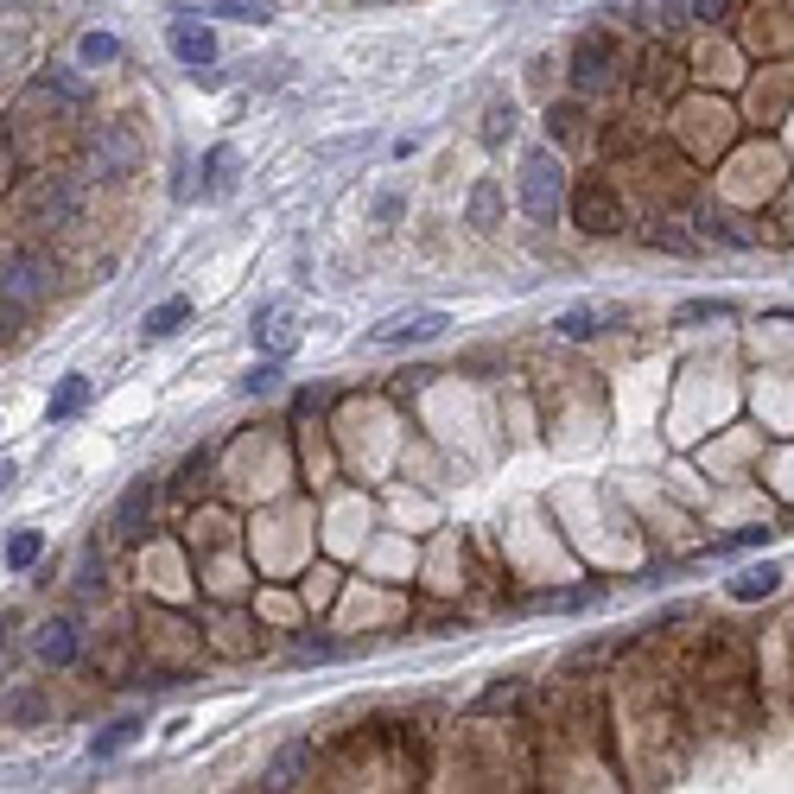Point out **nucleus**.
<instances>
[{"label": "nucleus", "instance_id": "obj_21", "mask_svg": "<svg viewBox=\"0 0 794 794\" xmlns=\"http://www.w3.org/2000/svg\"><path fill=\"white\" fill-rule=\"evenodd\" d=\"M578 121H585V115H578L573 103H566V109L553 103V109H546V134H553V141L566 146V141H578Z\"/></svg>", "mask_w": 794, "mask_h": 794}, {"label": "nucleus", "instance_id": "obj_3", "mask_svg": "<svg viewBox=\"0 0 794 794\" xmlns=\"http://www.w3.org/2000/svg\"><path fill=\"white\" fill-rule=\"evenodd\" d=\"M573 222L585 229V236H616L623 229V197L611 191V179H578L573 184Z\"/></svg>", "mask_w": 794, "mask_h": 794}, {"label": "nucleus", "instance_id": "obj_2", "mask_svg": "<svg viewBox=\"0 0 794 794\" xmlns=\"http://www.w3.org/2000/svg\"><path fill=\"white\" fill-rule=\"evenodd\" d=\"M623 83V58H616L611 33H585L573 45V89L578 96H611Z\"/></svg>", "mask_w": 794, "mask_h": 794}, {"label": "nucleus", "instance_id": "obj_12", "mask_svg": "<svg viewBox=\"0 0 794 794\" xmlns=\"http://www.w3.org/2000/svg\"><path fill=\"white\" fill-rule=\"evenodd\" d=\"M184 318H191V299H166V305H153V312H146L141 337H146V344H166V337H179V330H184Z\"/></svg>", "mask_w": 794, "mask_h": 794}, {"label": "nucleus", "instance_id": "obj_25", "mask_svg": "<svg viewBox=\"0 0 794 794\" xmlns=\"http://www.w3.org/2000/svg\"><path fill=\"white\" fill-rule=\"evenodd\" d=\"M731 7H737V0H693V20H706V26H724V20H731Z\"/></svg>", "mask_w": 794, "mask_h": 794}, {"label": "nucleus", "instance_id": "obj_15", "mask_svg": "<svg viewBox=\"0 0 794 794\" xmlns=\"http://www.w3.org/2000/svg\"><path fill=\"white\" fill-rule=\"evenodd\" d=\"M38 553H45V534H38V528H20V534L7 541V573H33Z\"/></svg>", "mask_w": 794, "mask_h": 794}, {"label": "nucleus", "instance_id": "obj_13", "mask_svg": "<svg viewBox=\"0 0 794 794\" xmlns=\"http://www.w3.org/2000/svg\"><path fill=\"white\" fill-rule=\"evenodd\" d=\"M204 172H210L204 179V197H229L236 191V146H210L204 153Z\"/></svg>", "mask_w": 794, "mask_h": 794}, {"label": "nucleus", "instance_id": "obj_8", "mask_svg": "<svg viewBox=\"0 0 794 794\" xmlns=\"http://www.w3.org/2000/svg\"><path fill=\"white\" fill-rule=\"evenodd\" d=\"M45 287H51V261H45V254H20V261L0 274V292H7V299H38Z\"/></svg>", "mask_w": 794, "mask_h": 794}, {"label": "nucleus", "instance_id": "obj_22", "mask_svg": "<svg viewBox=\"0 0 794 794\" xmlns=\"http://www.w3.org/2000/svg\"><path fill=\"white\" fill-rule=\"evenodd\" d=\"M7 719H13V724L45 719V693H33V686H26V693H13V699H7Z\"/></svg>", "mask_w": 794, "mask_h": 794}, {"label": "nucleus", "instance_id": "obj_19", "mask_svg": "<svg viewBox=\"0 0 794 794\" xmlns=\"http://www.w3.org/2000/svg\"><path fill=\"white\" fill-rule=\"evenodd\" d=\"M76 58H83V64H115V58H121V45H115L109 33H83V38H76Z\"/></svg>", "mask_w": 794, "mask_h": 794}, {"label": "nucleus", "instance_id": "obj_17", "mask_svg": "<svg viewBox=\"0 0 794 794\" xmlns=\"http://www.w3.org/2000/svg\"><path fill=\"white\" fill-rule=\"evenodd\" d=\"M553 330H560V337H598V330H604V312L573 305V312H560V318H553Z\"/></svg>", "mask_w": 794, "mask_h": 794}, {"label": "nucleus", "instance_id": "obj_11", "mask_svg": "<svg viewBox=\"0 0 794 794\" xmlns=\"http://www.w3.org/2000/svg\"><path fill=\"white\" fill-rule=\"evenodd\" d=\"M38 654H45L51 667H71V661H76V623H64V616H51V623L38 629Z\"/></svg>", "mask_w": 794, "mask_h": 794}, {"label": "nucleus", "instance_id": "obj_24", "mask_svg": "<svg viewBox=\"0 0 794 794\" xmlns=\"http://www.w3.org/2000/svg\"><path fill=\"white\" fill-rule=\"evenodd\" d=\"M642 89H661V96H667V89H674V71H681V64H674V58H649V64H642Z\"/></svg>", "mask_w": 794, "mask_h": 794}, {"label": "nucleus", "instance_id": "obj_6", "mask_svg": "<svg viewBox=\"0 0 794 794\" xmlns=\"http://www.w3.org/2000/svg\"><path fill=\"white\" fill-rule=\"evenodd\" d=\"M89 400H96V382H89L83 369L58 375V388H51V400H45V426H71L76 413H89Z\"/></svg>", "mask_w": 794, "mask_h": 794}, {"label": "nucleus", "instance_id": "obj_26", "mask_svg": "<svg viewBox=\"0 0 794 794\" xmlns=\"http://www.w3.org/2000/svg\"><path fill=\"white\" fill-rule=\"evenodd\" d=\"M757 541H769V528H744V534H731V541H719L712 553H737V546H757Z\"/></svg>", "mask_w": 794, "mask_h": 794}, {"label": "nucleus", "instance_id": "obj_20", "mask_svg": "<svg viewBox=\"0 0 794 794\" xmlns=\"http://www.w3.org/2000/svg\"><path fill=\"white\" fill-rule=\"evenodd\" d=\"M312 757V750H305V744H287V750H280V762H274V769H267V782H261V789H292L287 775L292 769H299V762Z\"/></svg>", "mask_w": 794, "mask_h": 794}, {"label": "nucleus", "instance_id": "obj_7", "mask_svg": "<svg viewBox=\"0 0 794 794\" xmlns=\"http://www.w3.org/2000/svg\"><path fill=\"white\" fill-rule=\"evenodd\" d=\"M153 508H159V490H153V477H141L121 508H115V528H121V541H146V528H153Z\"/></svg>", "mask_w": 794, "mask_h": 794}, {"label": "nucleus", "instance_id": "obj_18", "mask_svg": "<svg viewBox=\"0 0 794 794\" xmlns=\"http://www.w3.org/2000/svg\"><path fill=\"white\" fill-rule=\"evenodd\" d=\"M515 134V103H490L483 109V146H503Z\"/></svg>", "mask_w": 794, "mask_h": 794}, {"label": "nucleus", "instance_id": "obj_16", "mask_svg": "<svg viewBox=\"0 0 794 794\" xmlns=\"http://www.w3.org/2000/svg\"><path fill=\"white\" fill-rule=\"evenodd\" d=\"M775 585H782V566H744L731 578V598H769Z\"/></svg>", "mask_w": 794, "mask_h": 794}, {"label": "nucleus", "instance_id": "obj_9", "mask_svg": "<svg viewBox=\"0 0 794 794\" xmlns=\"http://www.w3.org/2000/svg\"><path fill=\"white\" fill-rule=\"evenodd\" d=\"M141 731H146L141 712H121V719H109L103 731H96V737H89V757H96V762H103V757H121V750H128Z\"/></svg>", "mask_w": 794, "mask_h": 794}, {"label": "nucleus", "instance_id": "obj_27", "mask_svg": "<svg viewBox=\"0 0 794 794\" xmlns=\"http://www.w3.org/2000/svg\"><path fill=\"white\" fill-rule=\"evenodd\" d=\"M13 477H20V465H13V458H0V490H7Z\"/></svg>", "mask_w": 794, "mask_h": 794}, {"label": "nucleus", "instance_id": "obj_4", "mask_svg": "<svg viewBox=\"0 0 794 794\" xmlns=\"http://www.w3.org/2000/svg\"><path fill=\"white\" fill-rule=\"evenodd\" d=\"M445 325H452V312H438V305H420V312H400V318H388V325H375V330H369V344H375V350L433 344V337H445Z\"/></svg>", "mask_w": 794, "mask_h": 794}, {"label": "nucleus", "instance_id": "obj_10", "mask_svg": "<svg viewBox=\"0 0 794 794\" xmlns=\"http://www.w3.org/2000/svg\"><path fill=\"white\" fill-rule=\"evenodd\" d=\"M96 159H103V172H134V159H141V146H134V134L128 128H103V141H96Z\"/></svg>", "mask_w": 794, "mask_h": 794}, {"label": "nucleus", "instance_id": "obj_5", "mask_svg": "<svg viewBox=\"0 0 794 794\" xmlns=\"http://www.w3.org/2000/svg\"><path fill=\"white\" fill-rule=\"evenodd\" d=\"M166 45H172V58H179L184 71H210L217 64V33L197 26V20H172L166 26Z\"/></svg>", "mask_w": 794, "mask_h": 794}, {"label": "nucleus", "instance_id": "obj_1", "mask_svg": "<svg viewBox=\"0 0 794 794\" xmlns=\"http://www.w3.org/2000/svg\"><path fill=\"white\" fill-rule=\"evenodd\" d=\"M560 197H566V166L553 159V146H534L521 159V210L528 217H560Z\"/></svg>", "mask_w": 794, "mask_h": 794}, {"label": "nucleus", "instance_id": "obj_23", "mask_svg": "<svg viewBox=\"0 0 794 794\" xmlns=\"http://www.w3.org/2000/svg\"><path fill=\"white\" fill-rule=\"evenodd\" d=\"M274 388H280V362H254L242 375V395H274Z\"/></svg>", "mask_w": 794, "mask_h": 794}, {"label": "nucleus", "instance_id": "obj_14", "mask_svg": "<svg viewBox=\"0 0 794 794\" xmlns=\"http://www.w3.org/2000/svg\"><path fill=\"white\" fill-rule=\"evenodd\" d=\"M496 210H503V184L496 179H483L477 191H470V229H496Z\"/></svg>", "mask_w": 794, "mask_h": 794}]
</instances>
